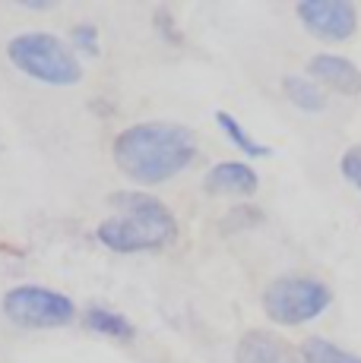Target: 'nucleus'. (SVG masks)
<instances>
[{
    "mask_svg": "<svg viewBox=\"0 0 361 363\" xmlns=\"http://www.w3.org/2000/svg\"><path fill=\"white\" fill-rule=\"evenodd\" d=\"M111 155H114V164L124 177H130L140 186H158L193 164L197 136L184 123H134L114 136Z\"/></svg>",
    "mask_w": 361,
    "mask_h": 363,
    "instance_id": "obj_1",
    "label": "nucleus"
},
{
    "mask_svg": "<svg viewBox=\"0 0 361 363\" xmlns=\"http://www.w3.org/2000/svg\"><path fill=\"white\" fill-rule=\"evenodd\" d=\"M114 215L95 228V240L114 253H152L175 243L178 221L162 199L143 190H117L108 196Z\"/></svg>",
    "mask_w": 361,
    "mask_h": 363,
    "instance_id": "obj_2",
    "label": "nucleus"
},
{
    "mask_svg": "<svg viewBox=\"0 0 361 363\" xmlns=\"http://www.w3.org/2000/svg\"><path fill=\"white\" fill-rule=\"evenodd\" d=\"M6 57L23 76L45 86H76L82 79V64L73 45L54 32H19L6 41Z\"/></svg>",
    "mask_w": 361,
    "mask_h": 363,
    "instance_id": "obj_3",
    "label": "nucleus"
},
{
    "mask_svg": "<svg viewBox=\"0 0 361 363\" xmlns=\"http://www.w3.org/2000/svg\"><path fill=\"white\" fill-rule=\"evenodd\" d=\"M330 288L311 275H279L263 291V313L276 325H304L330 306Z\"/></svg>",
    "mask_w": 361,
    "mask_h": 363,
    "instance_id": "obj_4",
    "label": "nucleus"
},
{
    "mask_svg": "<svg viewBox=\"0 0 361 363\" xmlns=\"http://www.w3.org/2000/svg\"><path fill=\"white\" fill-rule=\"evenodd\" d=\"M0 310L19 329H60V325H70L80 313L76 303L67 294L54 288H41V284H16L10 288L0 300Z\"/></svg>",
    "mask_w": 361,
    "mask_h": 363,
    "instance_id": "obj_5",
    "label": "nucleus"
},
{
    "mask_svg": "<svg viewBox=\"0 0 361 363\" xmlns=\"http://www.w3.org/2000/svg\"><path fill=\"white\" fill-rule=\"evenodd\" d=\"M295 13L304 29L320 41H345L358 29V10L349 0H301Z\"/></svg>",
    "mask_w": 361,
    "mask_h": 363,
    "instance_id": "obj_6",
    "label": "nucleus"
},
{
    "mask_svg": "<svg viewBox=\"0 0 361 363\" xmlns=\"http://www.w3.org/2000/svg\"><path fill=\"white\" fill-rule=\"evenodd\" d=\"M235 363H301V354L282 335L269 329H251L238 338Z\"/></svg>",
    "mask_w": 361,
    "mask_h": 363,
    "instance_id": "obj_7",
    "label": "nucleus"
},
{
    "mask_svg": "<svg viewBox=\"0 0 361 363\" xmlns=\"http://www.w3.org/2000/svg\"><path fill=\"white\" fill-rule=\"evenodd\" d=\"M260 186V177L247 162H219L206 171L203 177V190L212 196H238V199H251Z\"/></svg>",
    "mask_w": 361,
    "mask_h": 363,
    "instance_id": "obj_8",
    "label": "nucleus"
},
{
    "mask_svg": "<svg viewBox=\"0 0 361 363\" xmlns=\"http://www.w3.org/2000/svg\"><path fill=\"white\" fill-rule=\"evenodd\" d=\"M308 76L339 95H361V69L339 54H317L308 60Z\"/></svg>",
    "mask_w": 361,
    "mask_h": 363,
    "instance_id": "obj_9",
    "label": "nucleus"
},
{
    "mask_svg": "<svg viewBox=\"0 0 361 363\" xmlns=\"http://www.w3.org/2000/svg\"><path fill=\"white\" fill-rule=\"evenodd\" d=\"M80 323L86 325L89 332L114 338V341H121V345H130V341L136 338V325L130 323L127 316H121V313L108 310V306H99V303L86 306V310L80 313Z\"/></svg>",
    "mask_w": 361,
    "mask_h": 363,
    "instance_id": "obj_10",
    "label": "nucleus"
},
{
    "mask_svg": "<svg viewBox=\"0 0 361 363\" xmlns=\"http://www.w3.org/2000/svg\"><path fill=\"white\" fill-rule=\"evenodd\" d=\"M282 92H286V99L295 104L298 111H311V114H317V111L326 108L323 86H317L311 76H286V79H282Z\"/></svg>",
    "mask_w": 361,
    "mask_h": 363,
    "instance_id": "obj_11",
    "label": "nucleus"
},
{
    "mask_svg": "<svg viewBox=\"0 0 361 363\" xmlns=\"http://www.w3.org/2000/svg\"><path fill=\"white\" fill-rule=\"evenodd\" d=\"M216 123H219V130L232 139L235 149H241L247 158H266L269 155V145L257 143L251 133H247V127H241V121L235 114H228V111H216Z\"/></svg>",
    "mask_w": 361,
    "mask_h": 363,
    "instance_id": "obj_12",
    "label": "nucleus"
},
{
    "mask_svg": "<svg viewBox=\"0 0 361 363\" xmlns=\"http://www.w3.org/2000/svg\"><path fill=\"white\" fill-rule=\"evenodd\" d=\"M298 354H301V363H361L358 354L345 351V347L333 345L326 338H317V335L314 338H304Z\"/></svg>",
    "mask_w": 361,
    "mask_h": 363,
    "instance_id": "obj_13",
    "label": "nucleus"
},
{
    "mask_svg": "<svg viewBox=\"0 0 361 363\" xmlns=\"http://www.w3.org/2000/svg\"><path fill=\"white\" fill-rule=\"evenodd\" d=\"M70 45H73V51L89 54V57H99V54H102L99 26H92V23H76V26H70Z\"/></svg>",
    "mask_w": 361,
    "mask_h": 363,
    "instance_id": "obj_14",
    "label": "nucleus"
},
{
    "mask_svg": "<svg viewBox=\"0 0 361 363\" xmlns=\"http://www.w3.org/2000/svg\"><path fill=\"white\" fill-rule=\"evenodd\" d=\"M263 221V212L254 206H238L222 218V231L232 234V231H241V228H251V225H260Z\"/></svg>",
    "mask_w": 361,
    "mask_h": 363,
    "instance_id": "obj_15",
    "label": "nucleus"
},
{
    "mask_svg": "<svg viewBox=\"0 0 361 363\" xmlns=\"http://www.w3.org/2000/svg\"><path fill=\"white\" fill-rule=\"evenodd\" d=\"M152 23H156V32L162 35V41H168V45H180V29H178V23H175V16H171L168 6H156Z\"/></svg>",
    "mask_w": 361,
    "mask_h": 363,
    "instance_id": "obj_16",
    "label": "nucleus"
},
{
    "mask_svg": "<svg viewBox=\"0 0 361 363\" xmlns=\"http://www.w3.org/2000/svg\"><path fill=\"white\" fill-rule=\"evenodd\" d=\"M339 171H343V177L349 180L355 190H361V145H352V149L345 152L343 162H339Z\"/></svg>",
    "mask_w": 361,
    "mask_h": 363,
    "instance_id": "obj_17",
    "label": "nucleus"
},
{
    "mask_svg": "<svg viewBox=\"0 0 361 363\" xmlns=\"http://www.w3.org/2000/svg\"><path fill=\"white\" fill-rule=\"evenodd\" d=\"M19 6H23V10H36V13H41V10H54V0H16Z\"/></svg>",
    "mask_w": 361,
    "mask_h": 363,
    "instance_id": "obj_18",
    "label": "nucleus"
}]
</instances>
